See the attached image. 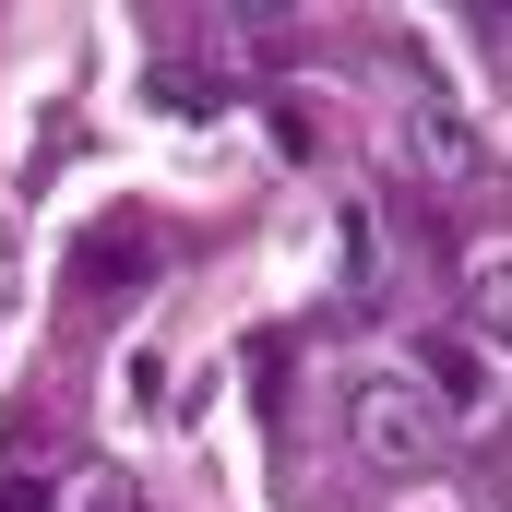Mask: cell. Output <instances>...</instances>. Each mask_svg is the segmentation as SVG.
<instances>
[{
	"label": "cell",
	"instance_id": "cell-6",
	"mask_svg": "<svg viewBox=\"0 0 512 512\" xmlns=\"http://www.w3.org/2000/svg\"><path fill=\"white\" fill-rule=\"evenodd\" d=\"M477 334H489V346H512V251L477 262Z\"/></svg>",
	"mask_w": 512,
	"mask_h": 512
},
{
	"label": "cell",
	"instance_id": "cell-7",
	"mask_svg": "<svg viewBox=\"0 0 512 512\" xmlns=\"http://www.w3.org/2000/svg\"><path fill=\"white\" fill-rule=\"evenodd\" d=\"M370 286H382V251H370V215L346 203V298H370Z\"/></svg>",
	"mask_w": 512,
	"mask_h": 512
},
{
	"label": "cell",
	"instance_id": "cell-4",
	"mask_svg": "<svg viewBox=\"0 0 512 512\" xmlns=\"http://www.w3.org/2000/svg\"><path fill=\"white\" fill-rule=\"evenodd\" d=\"M155 108H167V120H215L227 96H215V72H191V60H155Z\"/></svg>",
	"mask_w": 512,
	"mask_h": 512
},
{
	"label": "cell",
	"instance_id": "cell-2",
	"mask_svg": "<svg viewBox=\"0 0 512 512\" xmlns=\"http://www.w3.org/2000/svg\"><path fill=\"white\" fill-rule=\"evenodd\" d=\"M405 155H417L441 191H477V179H489V131L465 120L441 84H417V96H405Z\"/></svg>",
	"mask_w": 512,
	"mask_h": 512
},
{
	"label": "cell",
	"instance_id": "cell-1",
	"mask_svg": "<svg viewBox=\"0 0 512 512\" xmlns=\"http://www.w3.org/2000/svg\"><path fill=\"white\" fill-rule=\"evenodd\" d=\"M346 429H358V453H370L382 477H429V465L453 453V417H441L417 382H358L346 393Z\"/></svg>",
	"mask_w": 512,
	"mask_h": 512
},
{
	"label": "cell",
	"instance_id": "cell-5",
	"mask_svg": "<svg viewBox=\"0 0 512 512\" xmlns=\"http://www.w3.org/2000/svg\"><path fill=\"white\" fill-rule=\"evenodd\" d=\"M60 512H143V477H131V465H84Z\"/></svg>",
	"mask_w": 512,
	"mask_h": 512
},
{
	"label": "cell",
	"instance_id": "cell-3",
	"mask_svg": "<svg viewBox=\"0 0 512 512\" xmlns=\"http://www.w3.org/2000/svg\"><path fill=\"white\" fill-rule=\"evenodd\" d=\"M417 393H429L441 417H477V405H489V358H477L465 334H429V346H417Z\"/></svg>",
	"mask_w": 512,
	"mask_h": 512
},
{
	"label": "cell",
	"instance_id": "cell-8",
	"mask_svg": "<svg viewBox=\"0 0 512 512\" xmlns=\"http://www.w3.org/2000/svg\"><path fill=\"white\" fill-rule=\"evenodd\" d=\"M0 512H60V501H48V489H0Z\"/></svg>",
	"mask_w": 512,
	"mask_h": 512
}]
</instances>
